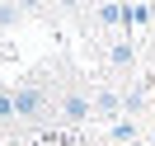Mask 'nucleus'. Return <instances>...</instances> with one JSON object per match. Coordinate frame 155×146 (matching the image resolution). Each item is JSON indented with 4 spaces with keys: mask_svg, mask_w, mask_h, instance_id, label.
Masks as SVG:
<instances>
[{
    "mask_svg": "<svg viewBox=\"0 0 155 146\" xmlns=\"http://www.w3.org/2000/svg\"><path fill=\"white\" fill-rule=\"evenodd\" d=\"M38 108H42L38 90H19V94H14V113H38Z\"/></svg>",
    "mask_w": 155,
    "mask_h": 146,
    "instance_id": "1",
    "label": "nucleus"
},
{
    "mask_svg": "<svg viewBox=\"0 0 155 146\" xmlns=\"http://www.w3.org/2000/svg\"><path fill=\"white\" fill-rule=\"evenodd\" d=\"M85 113H89V104H85L80 94H71V99H66V118H71V123H80Z\"/></svg>",
    "mask_w": 155,
    "mask_h": 146,
    "instance_id": "2",
    "label": "nucleus"
},
{
    "mask_svg": "<svg viewBox=\"0 0 155 146\" xmlns=\"http://www.w3.org/2000/svg\"><path fill=\"white\" fill-rule=\"evenodd\" d=\"M99 19H104V24H113V19H122V10H117V5H104V10H99Z\"/></svg>",
    "mask_w": 155,
    "mask_h": 146,
    "instance_id": "3",
    "label": "nucleus"
},
{
    "mask_svg": "<svg viewBox=\"0 0 155 146\" xmlns=\"http://www.w3.org/2000/svg\"><path fill=\"white\" fill-rule=\"evenodd\" d=\"M14 113V99H5V94H0V118H10Z\"/></svg>",
    "mask_w": 155,
    "mask_h": 146,
    "instance_id": "4",
    "label": "nucleus"
}]
</instances>
